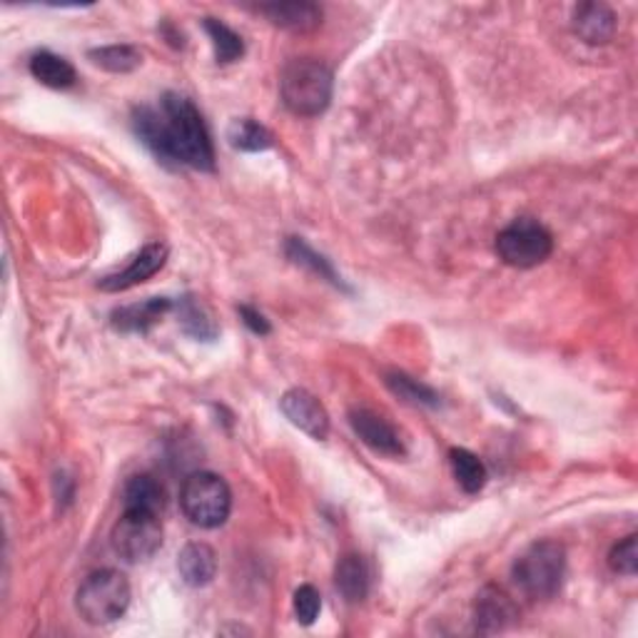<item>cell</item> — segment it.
Listing matches in <instances>:
<instances>
[{
  "mask_svg": "<svg viewBox=\"0 0 638 638\" xmlns=\"http://www.w3.org/2000/svg\"><path fill=\"white\" fill-rule=\"evenodd\" d=\"M133 131L165 165L200 172L214 170V148L200 110L180 93H165L158 106L133 110Z\"/></svg>",
  "mask_w": 638,
  "mask_h": 638,
  "instance_id": "1",
  "label": "cell"
},
{
  "mask_svg": "<svg viewBox=\"0 0 638 638\" xmlns=\"http://www.w3.org/2000/svg\"><path fill=\"white\" fill-rule=\"evenodd\" d=\"M334 75L322 60L295 58L282 68L280 98L282 106L297 118L322 115L332 102Z\"/></svg>",
  "mask_w": 638,
  "mask_h": 638,
  "instance_id": "2",
  "label": "cell"
},
{
  "mask_svg": "<svg viewBox=\"0 0 638 638\" xmlns=\"http://www.w3.org/2000/svg\"><path fill=\"white\" fill-rule=\"evenodd\" d=\"M514 586L526 599L549 601L562 591L566 579V549L554 539L531 544L512 566Z\"/></svg>",
  "mask_w": 638,
  "mask_h": 638,
  "instance_id": "3",
  "label": "cell"
},
{
  "mask_svg": "<svg viewBox=\"0 0 638 638\" xmlns=\"http://www.w3.org/2000/svg\"><path fill=\"white\" fill-rule=\"evenodd\" d=\"M131 581L118 568H100L81 584L75 593V609L85 624L108 626L125 616L131 606Z\"/></svg>",
  "mask_w": 638,
  "mask_h": 638,
  "instance_id": "4",
  "label": "cell"
},
{
  "mask_svg": "<svg viewBox=\"0 0 638 638\" xmlns=\"http://www.w3.org/2000/svg\"><path fill=\"white\" fill-rule=\"evenodd\" d=\"M180 508L189 524L200 529H218L230 519L232 491L228 481L212 471H195L180 489Z\"/></svg>",
  "mask_w": 638,
  "mask_h": 638,
  "instance_id": "5",
  "label": "cell"
},
{
  "mask_svg": "<svg viewBox=\"0 0 638 638\" xmlns=\"http://www.w3.org/2000/svg\"><path fill=\"white\" fill-rule=\"evenodd\" d=\"M494 249L504 265L531 270L547 262L554 253V237L539 220L519 218L499 232Z\"/></svg>",
  "mask_w": 638,
  "mask_h": 638,
  "instance_id": "6",
  "label": "cell"
},
{
  "mask_svg": "<svg viewBox=\"0 0 638 638\" xmlns=\"http://www.w3.org/2000/svg\"><path fill=\"white\" fill-rule=\"evenodd\" d=\"M115 554L127 564L148 562L162 547V524L160 514L145 512V508H125L123 516L115 522L113 533Z\"/></svg>",
  "mask_w": 638,
  "mask_h": 638,
  "instance_id": "7",
  "label": "cell"
},
{
  "mask_svg": "<svg viewBox=\"0 0 638 638\" xmlns=\"http://www.w3.org/2000/svg\"><path fill=\"white\" fill-rule=\"evenodd\" d=\"M280 409L290 419V425H295L299 432L317 439V442H324L330 437V414H327L324 404L312 392L302 390V387H292V390L282 394Z\"/></svg>",
  "mask_w": 638,
  "mask_h": 638,
  "instance_id": "8",
  "label": "cell"
},
{
  "mask_svg": "<svg viewBox=\"0 0 638 638\" xmlns=\"http://www.w3.org/2000/svg\"><path fill=\"white\" fill-rule=\"evenodd\" d=\"M349 425L361 439V444H367L375 454L390 456V459L407 454V444H404L402 434L396 432V427L392 421H387L382 414L367 407H355L349 409Z\"/></svg>",
  "mask_w": 638,
  "mask_h": 638,
  "instance_id": "9",
  "label": "cell"
},
{
  "mask_svg": "<svg viewBox=\"0 0 638 638\" xmlns=\"http://www.w3.org/2000/svg\"><path fill=\"white\" fill-rule=\"evenodd\" d=\"M168 255H170V247L165 243H150L145 245L140 253H137L131 262H127L123 270H118L113 274H108V278H102L98 282V287L102 292H125V290H133L137 284L148 282L150 278H155L162 267L168 262Z\"/></svg>",
  "mask_w": 638,
  "mask_h": 638,
  "instance_id": "10",
  "label": "cell"
},
{
  "mask_svg": "<svg viewBox=\"0 0 638 638\" xmlns=\"http://www.w3.org/2000/svg\"><path fill=\"white\" fill-rule=\"evenodd\" d=\"M519 621V606L499 586H484L474 601V628L479 634H502Z\"/></svg>",
  "mask_w": 638,
  "mask_h": 638,
  "instance_id": "11",
  "label": "cell"
},
{
  "mask_svg": "<svg viewBox=\"0 0 638 638\" xmlns=\"http://www.w3.org/2000/svg\"><path fill=\"white\" fill-rule=\"evenodd\" d=\"M618 19L606 3H581L572 13V30L589 46H603L616 36Z\"/></svg>",
  "mask_w": 638,
  "mask_h": 638,
  "instance_id": "12",
  "label": "cell"
},
{
  "mask_svg": "<svg viewBox=\"0 0 638 638\" xmlns=\"http://www.w3.org/2000/svg\"><path fill=\"white\" fill-rule=\"evenodd\" d=\"M272 25L290 33H312L322 25V8L307 0H287V3H265L257 5Z\"/></svg>",
  "mask_w": 638,
  "mask_h": 638,
  "instance_id": "13",
  "label": "cell"
},
{
  "mask_svg": "<svg viewBox=\"0 0 638 638\" xmlns=\"http://www.w3.org/2000/svg\"><path fill=\"white\" fill-rule=\"evenodd\" d=\"M177 572L187 586L203 589V586L212 584L214 574H218V554L205 541H193V544H187L180 551Z\"/></svg>",
  "mask_w": 638,
  "mask_h": 638,
  "instance_id": "14",
  "label": "cell"
},
{
  "mask_svg": "<svg viewBox=\"0 0 638 638\" xmlns=\"http://www.w3.org/2000/svg\"><path fill=\"white\" fill-rule=\"evenodd\" d=\"M172 309V299L168 297H150L145 302H135V305L120 307L113 312V327L120 332H148L155 324L162 322Z\"/></svg>",
  "mask_w": 638,
  "mask_h": 638,
  "instance_id": "15",
  "label": "cell"
},
{
  "mask_svg": "<svg viewBox=\"0 0 638 638\" xmlns=\"http://www.w3.org/2000/svg\"><path fill=\"white\" fill-rule=\"evenodd\" d=\"M30 75L36 77L38 83L46 85V88L53 90L73 88L77 81V73L71 60H65L58 53H50V50H38V53L30 58Z\"/></svg>",
  "mask_w": 638,
  "mask_h": 638,
  "instance_id": "16",
  "label": "cell"
},
{
  "mask_svg": "<svg viewBox=\"0 0 638 638\" xmlns=\"http://www.w3.org/2000/svg\"><path fill=\"white\" fill-rule=\"evenodd\" d=\"M177 317H180V327H183V332L189 334V338L203 340V342H212L214 338H218L220 327L218 322H214L212 309L207 307L203 299L185 295L177 302Z\"/></svg>",
  "mask_w": 638,
  "mask_h": 638,
  "instance_id": "17",
  "label": "cell"
},
{
  "mask_svg": "<svg viewBox=\"0 0 638 638\" xmlns=\"http://www.w3.org/2000/svg\"><path fill=\"white\" fill-rule=\"evenodd\" d=\"M334 584L338 591L349 603H359L369 593V568L359 554H344L334 568Z\"/></svg>",
  "mask_w": 638,
  "mask_h": 638,
  "instance_id": "18",
  "label": "cell"
},
{
  "mask_svg": "<svg viewBox=\"0 0 638 638\" xmlns=\"http://www.w3.org/2000/svg\"><path fill=\"white\" fill-rule=\"evenodd\" d=\"M123 504L125 508H145V512L162 514V508H165V489L152 474H135L125 484Z\"/></svg>",
  "mask_w": 638,
  "mask_h": 638,
  "instance_id": "19",
  "label": "cell"
},
{
  "mask_svg": "<svg viewBox=\"0 0 638 638\" xmlns=\"http://www.w3.org/2000/svg\"><path fill=\"white\" fill-rule=\"evenodd\" d=\"M228 143L243 152H262L272 148L274 137L255 118H235L228 127Z\"/></svg>",
  "mask_w": 638,
  "mask_h": 638,
  "instance_id": "20",
  "label": "cell"
},
{
  "mask_svg": "<svg viewBox=\"0 0 638 638\" xmlns=\"http://www.w3.org/2000/svg\"><path fill=\"white\" fill-rule=\"evenodd\" d=\"M450 464L456 484L467 491V494H479V491L484 489L489 474L484 462H481L477 454L462 450V446H454V450H450Z\"/></svg>",
  "mask_w": 638,
  "mask_h": 638,
  "instance_id": "21",
  "label": "cell"
},
{
  "mask_svg": "<svg viewBox=\"0 0 638 638\" xmlns=\"http://www.w3.org/2000/svg\"><path fill=\"white\" fill-rule=\"evenodd\" d=\"M205 30L207 36L212 40V48H214V58H218V63L228 65V63H235L245 56V40L240 33H235L225 25L222 21H214V19H205Z\"/></svg>",
  "mask_w": 638,
  "mask_h": 638,
  "instance_id": "22",
  "label": "cell"
},
{
  "mask_svg": "<svg viewBox=\"0 0 638 638\" xmlns=\"http://www.w3.org/2000/svg\"><path fill=\"white\" fill-rule=\"evenodd\" d=\"M88 58L102 71L131 73L143 63V53L135 46H102L88 50Z\"/></svg>",
  "mask_w": 638,
  "mask_h": 638,
  "instance_id": "23",
  "label": "cell"
},
{
  "mask_svg": "<svg viewBox=\"0 0 638 638\" xmlns=\"http://www.w3.org/2000/svg\"><path fill=\"white\" fill-rule=\"evenodd\" d=\"M284 249H287V257L295 265L307 267V270H312L315 274H319V278L330 280L334 284V287H342V280L338 278V272L332 270V265L327 262L322 255H317L315 249L305 243V240L290 237L287 240V247H284Z\"/></svg>",
  "mask_w": 638,
  "mask_h": 638,
  "instance_id": "24",
  "label": "cell"
},
{
  "mask_svg": "<svg viewBox=\"0 0 638 638\" xmlns=\"http://www.w3.org/2000/svg\"><path fill=\"white\" fill-rule=\"evenodd\" d=\"M387 387L400 396V400L409 402V404H421V407H437L439 404V394L432 390V387L417 382L409 375L404 372H390L387 375Z\"/></svg>",
  "mask_w": 638,
  "mask_h": 638,
  "instance_id": "25",
  "label": "cell"
},
{
  "mask_svg": "<svg viewBox=\"0 0 638 638\" xmlns=\"http://www.w3.org/2000/svg\"><path fill=\"white\" fill-rule=\"evenodd\" d=\"M609 566L611 572L621 576H636L638 572V539L636 533H628L624 541L614 544L609 551Z\"/></svg>",
  "mask_w": 638,
  "mask_h": 638,
  "instance_id": "26",
  "label": "cell"
},
{
  "mask_svg": "<svg viewBox=\"0 0 638 638\" xmlns=\"http://www.w3.org/2000/svg\"><path fill=\"white\" fill-rule=\"evenodd\" d=\"M292 609H295V616L302 626H312L319 611H322V597L312 584H302L295 591V599H292Z\"/></svg>",
  "mask_w": 638,
  "mask_h": 638,
  "instance_id": "27",
  "label": "cell"
},
{
  "mask_svg": "<svg viewBox=\"0 0 638 638\" xmlns=\"http://www.w3.org/2000/svg\"><path fill=\"white\" fill-rule=\"evenodd\" d=\"M240 315H243L245 324H247L249 330H253L255 334H262V338H265V334H270L272 327H270V322H267L262 312H257V309L243 305V307H240Z\"/></svg>",
  "mask_w": 638,
  "mask_h": 638,
  "instance_id": "28",
  "label": "cell"
}]
</instances>
